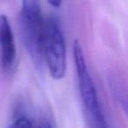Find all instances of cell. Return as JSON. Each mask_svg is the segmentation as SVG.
Wrapping results in <instances>:
<instances>
[{
	"label": "cell",
	"mask_w": 128,
	"mask_h": 128,
	"mask_svg": "<svg viewBox=\"0 0 128 128\" xmlns=\"http://www.w3.org/2000/svg\"><path fill=\"white\" fill-rule=\"evenodd\" d=\"M48 1L54 7H60L62 3V0H48Z\"/></svg>",
	"instance_id": "cell-7"
},
{
	"label": "cell",
	"mask_w": 128,
	"mask_h": 128,
	"mask_svg": "<svg viewBox=\"0 0 128 128\" xmlns=\"http://www.w3.org/2000/svg\"><path fill=\"white\" fill-rule=\"evenodd\" d=\"M74 60L82 104L86 109L90 119L94 118L104 114V112L100 105L94 82L88 70L82 45L78 40H76L74 42Z\"/></svg>",
	"instance_id": "cell-3"
},
{
	"label": "cell",
	"mask_w": 128,
	"mask_h": 128,
	"mask_svg": "<svg viewBox=\"0 0 128 128\" xmlns=\"http://www.w3.org/2000/svg\"><path fill=\"white\" fill-rule=\"evenodd\" d=\"M9 128H34L32 124L27 118L26 117H20L17 118Z\"/></svg>",
	"instance_id": "cell-5"
},
{
	"label": "cell",
	"mask_w": 128,
	"mask_h": 128,
	"mask_svg": "<svg viewBox=\"0 0 128 128\" xmlns=\"http://www.w3.org/2000/svg\"><path fill=\"white\" fill-rule=\"evenodd\" d=\"M17 49L10 21L6 15H0V57L3 70L9 72L16 60Z\"/></svg>",
	"instance_id": "cell-4"
},
{
	"label": "cell",
	"mask_w": 128,
	"mask_h": 128,
	"mask_svg": "<svg viewBox=\"0 0 128 128\" xmlns=\"http://www.w3.org/2000/svg\"><path fill=\"white\" fill-rule=\"evenodd\" d=\"M43 57L51 76L55 80L63 78L67 70L66 45L62 26L56 17H49L45 23Z\"/></svg>",
	"instance_id": "cell-2"
},
{
	"label": "cell",
	"mask_w": 128,
	"mask_h": 128,
	"mask_svg": "<svg viewBox=\"0 0 128 128\" xmlns=\"http://www.w3.org/2000/svg\"><path fill=\"white\" fill-rule=\"evenodd\" d=\"M20 25L21 38L26 48L37 67H40L44 60L43 40L45 30L40 0H22Z\"/></svg>",
	"instance_id": "cell-1"
},
{
	"label": "cell",
	"mask_w": 128,
	"mask_h": 128,
	"mask_svg": "<svg viewBox=\"0 0 128 128\" xmlns=\"http://www.w3.org/2000/svg\"><path fill=\"white\" fill-rule=\"evenodd\" d=\"M38 128H54V126L48 120H43L42 122L39 124Z\"/></svg>",
	"instance_id": "cell-6"
}]
</instances>
